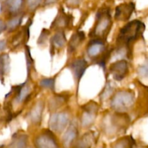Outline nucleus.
<instances>
[{"label":"nucleus","mask_w":148,"mask_h":148,"mask_svg":"<svg viewBox=\"0 0 148 148\" xmlns=\"http://www.w3.org/2000/svg\"><path fill=\"white\" fill-rule=\"evenodd\" d=\"M78 130L75 124H72L67 127L62 137V144L64 148H70L77 139Z\"/></svg>","instance_id":"2eb2a0df"},{"label":"nucleus","mask_w":148,"mask_h":148,"mask_svg":"<svg viewBox=\"0 0 148 148\" xmlns=\"http://www.w3.org/2000/svg\"><path fill=\"white\" fill-rule=\"evenodd\" d=\"M82 0H64V4L69 8H77L82 3Z\"/></svg>","instance_id":"bb28decb"},{"label":"nucleus","mask_w":148,"mask_h":148,"mask_svg":"<svg viewBox=\"0 0 148 148\" xmlns=\"http://www.w3.org/2000/svg\"><path fill=\"white\" fill-rule=\"evenodd\" d=\"M41 88H46L53 90L55 88V79L54 78H45L42 79L39 83Z\"/></svg>","instance_id":"5701e85b"},{"label":"nucleus","mask_w":148,"mask_h":148,"mask_svg":"<svg viewBox=\"0 0 148 148\" xmlns=\"http://www.w3.org/2000/svg\"><path fill=\"white\" fill-rule=\"evenodd\" d=\"M26 6V0H5L4 8L11 17L22 14Z\"/></svg>","instance_id":"f8f14e48"},{"label":"nucleus","mask_w":148,"mask_h":148,"mask_svg":"<svg viewBox=\"0 0 148 148\" xmlns=\"http://www.w3.org/2000/svg\"><path fill=\"white\" fill-rule=\"evenodd\" d=\"M7 29V24L3 20H0V34Z\"/></svg>","instance_id":"c85d7f7f"},{"label":"nucleus","mask_w":148,"mask_h":148,"mask_svg":"<svg viewBox=\"0 0 148 148\" xmlns=\"http://www.w3.org/2000/svg\"><path fill=\"white\" fill-rule=\"evenodd\" d=\"M112 26L111 12L108 8H103L97 12L95 22L90 33L92 38L105 40Z\"/></svg>","instance_id":"f03ea898"},{"label":"nucleus","mask_w":148,"mask_h":148,"mask_svg":"<svg viewBox=\"0 0 148 148\" xmlns=\"http://www.w3.org/2000/svg\"><path fill=\"white\" fill-rule=\"evenodd\" d=\"M135 10V4L132 1L120 4L116 7L115 20L117 21L126 22L130 20Z\"/></svg>","instance_id":"1a4fd4ad"},{"label":"nucleus","mask_w":148,"mask_h":148,"mask_svg":"<svg viewBox=\"0 0 148 148\" xmlns=\"http://www.w3.org/2000/svg\"><path fill=\"white\" fill-rule=\"evenodd\" d=\"M85 39V34L82 31H77L74 33L68 43V53L72 54L77 50Z\"/></svg>","instance_id":"dca6fc26"},{"label":"nucleus","mask_w":148,"mask_h":148,"mask_svg":"<svg viewBox=\"0 0 148 148\" xmlns=\"http://www.w3.org/2000/svg\"><path fill=\"white\" fill-rule=\"evenodd\" d=\"M27 137L25 134H18L13 137L12 146V148H27Z\"/></svg>","instance_id":"6ab92c4d"},{"label":"nucleus","mask_w":148,"mask_h":148,"mask_svg":"<svg viewBox=\"0 0 148 148\" xmlns=\"http://www.w3.org/2000/svg\"><path fill=\"white\" fill-rule=\"evenodd\" d=\"M88 67V62L85 59H76L70 64V68L74 78L77 82V84H79L81 78L85 74Z\"/></svg>","instance_id":"ddd939ff"},{"label":"nucleus","mask_w":148,"mask_h":148,"mask_svg":"<svg viewBox=\"0 0 148 148\" xmlns=\"http://www.w3.org/2000/svg\"><path fill=\"white\" fill-rule=\"evenodd\" d=\"M49 31L46 29H43V30L41 31L40 36H39L38 39V45H43L46 43V40H47L48 38H49Z\"/></svg>","instance_id":"a878e982"},{"label":"nucleus","mask_w":148,"mask_h":148,"mask_svg":"<svg viewBox=\"0 0 148 148\" xmlns=\"http://www.w3.org/2000/svg\"><path fill=\"white\" fill-rule=\"evenodd\" d=\"M0 148H4V147H3V146H1V147H0Z\"/></svg>","instance_id":"7c9ffc66"},{"label":"nucleus","mask_w":148,"mask_h":148,"mask_svg":"<svg viewBox=\"0 0 148 148\" xmlns=\"http://www.w3.org/2000/svg\"><path fill=\"white\" fill-rule=\"evenodd\" d=\"M10 59L7 53L0 55V79H3L4 75L8 73L10 70Z\"/></svg>","instance_id":"a211bd4d"},{"label":"nucleus","mask_w":148,"mask_h":148,"mask_svg":"<svg viewBox=\"0 0 148 148\" xmlns=\"http://www.w3.org/2000/svg\"><path fill=\"white\" fill-rule=\"evenodd\" d=\"M7 48V41L5 40H0V52L4 51Z\"/></svg>","instance_id":"cd10ccee"},{"label":"nucleus","mask_w":148,"mask_h":148,"mask_svg":"<svg viewBox=\"0 0 148 148\" xmlns=\"http://www.w3.org/2000/svg\"><path fill=\"white\" fill-rule=\"evenodd\" d=\"M44 3V0H26V6L30 11H35Z\"/></svg>","instance_id":"b1692460"},{"label":"nucleus","mask_w":148,"mask_h":148,"mask_svg":"<svg viewBox=\"0 0 148 148\" xmlns=\"http://www.w3.org/2000/svg\"><path fill=\"white\" fill-rule=\"evenodd\" d=\"M66 43V36L64 30H57L56 33L51 38V53L53 56L55 51L59 49H62L64 47Z\"/></svg>","instance_id":"4468645a"},{"label":"nucleus","mask_w":148,"mask_h":148,"mask_svg":"<svg viewBox=\"0 0 148 148\" xmlns=\"http://www.w3.org/2000/svg\"><path fill=\"white\" fill-rule=\"evenodd\" d=\"M131 142L128 137H124L117 140L111 148H131Z\"/></svg>","instance_id":"4be33fe9"},{"label":"nucleus","mask_w":148,"mask_h":148,"mask_svg":"<svg viewBox=\"0 0 148 148\" xmlns=\"http://www.w3.org/2000/svg\"><path fill=\"white\" fill-rule=\"evenodd\" d=\"M23 15L20 14V15L14 16V17H11L9 20V21L7 23V29L10 31L15 30L16 28L19 27L21 25L22 21H23Z\"/></svg>","instance_id":"412c9836"},{"label":"nucleus","mask_w":148,"mask_h":148,"mask_svg":"<svg viewBox=\"0 0 148 148\" xmlns=\"http://www.w3.org/2000/svg\"><path fill=\"white\" fill-rule=\"evenodd\" d=\"M43 107H44V104L43 103L38 102L30 111L29 116H30V121L34 124H39L41 121Z\"/></svg>","instance_id":"f3484780"},{"label":"nucleus","mask_w":148,"mask_h":148,"mask_svg":"<svg viewBox=\"0 0 148 148\" xmlns=\"http://www.w3.org/2000/svg\"><path fill=\"white\" fill-rule=\"evenodd\" d=\"M109 72L115 80H122L128 74V63L127 61L124 59L117 61L110 65Z\"/></svg>","instance_id":"9d476101"},{"label":"nucleus","mask_w":148,"mask_h":148,"mask_svg":"<svg viewBox=\"0 0 148 148\" xmlns=\"http://www.w3.org/2000/svg\"><path fill=\"white\" fill-rule=\"evenodd\" d=\"M72 23V16L64 11L63 9L59 10L57 15L51 25V28L57 29V30H64L67 28Z\"/></svg>","instance_id":"9b49d317"},{"label":"nucleus","mask_w":148,"mask_h":148,"mask_svg":"<svg viewBox=\"0 0 148 148\" xmlns=\"http://www.w3.org/2000/svg\"><path fill=\"white\" fill-rule=\"evenodd\" d=\"M145 29L143 22L134 20L127 23L120 30L116 39L117 48H125L130 50V45L142 36Z\"/></svg>","instance_id":"f257e3e1"},{"label":"nucleus","mask_w":148,"mask_h":148,"mask_svg":"<svg viewBox=\"0 0 148 148\" xmlns=\"http://www.w3.org/2000/svg\"><path fill=\"white\" fill-rule=\"evenodd\" d=\"M137 72H138L140 76L148 78V60L139 66L138 69H137Z\"/></svg>","instance_id":"393cba45"},{"label":"nucleus","mask_w":148,"mask_h":148,"mask_svg":"<svg viewBox=\"0 0 148 148\" xmlns=\"http://www.w3.org/2000/svg\"><path fill=\"white\" fill-rule=\"evenodd\" d=\"M94 136L92 133L85 134L77 144V148H90Z\"/></svg>","instance_id":"aec40b11"},{"label":"nucleus","mask_w":148,"mask_h":148,"mask_svg":"<svg viewBox=\"0 0 148 148\" xmlns=\"http://www.w3.org/2000/svg\"><path fill=\"white\" fill-rule=\"evenodd\" d=\"M98 111V106L95 103H88L85 106L80 117L81 124L83 128H89L94 124Z\"/></svg>","instance_id":"6e6552de"},{"label":"nucleus","mask_w":148,"mask_h":148,"mask_svg":"<svg viewBox=\"0 0 148 148\" xmlns=\"http://www.w3.org/2000/svg\"><path fill=\"white\" fill-rule=\"evenodd\" d=\"M69 123V114L66 112H56L51 115L49 124L53 132L61 134L68 127Z\"/></svg>","instance_id":"39448f33"},{"label":"nucleus","mask_w":148,"mask_h":148,"mask_svg":"<svg viewBox=\"0 0 148 148\" xmlns=\"http://www.w3.org/2000/svg\"><path fill=\"white\" fill-rule=\"evenodd\" d=\"M87 55L92 62L105 68L110 56V52L107 49L105 40L92 38L87 47Z\"/></svg>","instance_id":"7ed1b4c3"},{"label":"nucleus","mask_w":148,"mask_h":148,"mask_svg":"<svg viewBox=\"0 0 148 148\" xmlns=\"http://www.w3.org/2000/svg\"><path fill=\"white\" fill-rule=\"evenodd\" d=\"M35 148H60L52 131L45 130L35 138Z\"/></svg>","instance_id":"423d86ee"},{"label":"nucleus","mask_w":148,"mask_h":148,"mask_svg":"<svg viewBox=\"0 0 148 148\" xmlns=\"http://www.w3.org/2000/svg\"><path fill=\"white\" fill-rule=\"evenodd\" d=\"M119 114H111L106 120L104 121L107 129L106 131L108 134H115L119 132L124 130L127 125V118Z\"/></svg>","instance_id":"0eeeda50"},{"label":"nucleus","mask_w":148,"mask_h":148,"mask_svg":"<svg viewBox=\"0 0 148 148\" xmlns=\"http://www.w3.org/2000/svg\"><path fill=\"white\" fill-rule=\"evenodd\" d=\"M57 1H58V0H44L43 5L44 6L52 5V4H54L55 3L57 2Z\"/></svg>","instance_id":"c756f323"},{"label":"nucleus","mask_w":148,"mask_h":148,"mask_svg":"<svg viewBox=\"0 0 148 148\" xmlns=\"http://www.w3.org/2000/svg\"><path fill=\"white\" fill-rule=\"evenodd\" d=\"M134 102V95L132 91L121 90L116 92L111 101V107L117 112L130 110Z\"/></svg>","instance_id":"20e7f679"}]
</instances>
